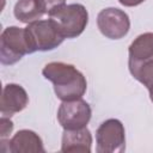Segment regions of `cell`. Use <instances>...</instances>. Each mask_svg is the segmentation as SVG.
<instances>
[{"label":"cell","instance_id":"1","mask_svg":"<svg viewBox=\"0 0 153 153\" xmlns=\"http://www.w3.org/2000/svg\"><path fill=\"white\" fill-rule=\"evenodd\" d=\"M42 74L47 80L53 82L54 92L62 102L82 98L86 92V78L71 63L61 61L49 62L43 67Z\"/></svg>","mask_w":153,"mask_h":153},{"label":"cell","instance_id":"2","mask_svg":"<svg viewBox=\"0 0 153 153\" xmlns=\"http://www.w3.org/2000/svg\"><path fill=\"white\" fill-rule=\"evenodd\" d=\"M48 16L56 23L65 38H75L80 36L88 23V12L81 4H63L56 6Z\"/></svg>","mask_w":153,"mask_h":153},{"label":"cell","instance_id":"3","mask_svg":"<svg viewBox=\"0 0 153 153\" xmlns=\"http://www.w3.org/2000/svg\"><path fill=\"white\" fill-rule=\"evenodd\" d=\"M25 33L31 54L35 51H48L57 48L65 39L59 26L53 19H39L27 24Z\"/></svg>","mask_w":153,"mask_h":153},{"label":"cell","instance_id":"4","mask_svg":"<svg viewBox=\"0 0 153 153\" xmlns=\"http://www.w3.org/2000/svg\"><path fill=\"white\" fill-rule=\"evenodd\" d=\"M26 54H31L27 43L25 27L8 26L0 36V61L11 66L17 63Z\"/></svg>","mask_w":153,"mask_h":153},{"label":"cell","instance_id":"5","mask_svg":"<svg viewBox=\"0 0 153 153\" xmlns=\"http://www.w3.org/2000/svg\"><path fill=\"white\" fill-rule=\"evenodd\" d=\"M97 153H122L126 151V130L117 118H109L96 130Z\"/></svg>","mask_w":153,"mask_h":153},{"label":"cell","instance_id":"6","mask_svg":"<svg viewBox=\"0 0 153 153\" xmlns=\"http://www.w3.org/2000/svg\"><path fill=\"white\" fill-rule=\"evenodd\" d=\"M91 116V106L82 98L65 100L57 110V121L63 129L84 128L90 122Z\"/></svg>","mask_w":153,"mask_h":153},{"label":"cell","instance_id":"7","mask_svg":"<svg viewBox=\"0 0 153 153\" xmlns=\"http://www.w3.org/2000/svg\"><path fill=\"white\" fill-rule=\"evenodd\" d=\"M97 26L106 38L120 39L129 32L130 20L123 10L117 7H106L98 13Z\"/></svg>","mask_w":153,"mask_h":153},{"label":"cell","instance_id":"8","mask_svg":"<svg viewBox=\"0 0 153 153\" xmlns=\"http://www.w3.org/2000/svg\"><path fill=\"white\" fill-rule=\"evenodd\" d=\"M29 104V96L19 84H7L2 88L0 111L2 116L11 117L12 115L23 111Z\"/></svg>","mask_w":153,"mask_h":153},{"label":"cell","instance_id":"9","mask_svg":"<svg viewBox=\"0 0 153 153\" xmlns=\"http://www.w3.org/2000/svg\"><path fill=\"white\" fill-rule=\"evenodd\" d=\"M5 140V139H1ZM6 152L11 153H44L43 141L41 136L30 129L18 130L8 141Z\"/></svg>","mask_w":153,"mask_h":153},{"label":"cell","instance_id":"10","mask_svg":"<svg viewBox=\"0 0 153 153\" xmlns=\"http://www.w3.org/2000/svg\"><path fill=\"white\" fill-rule=\"evenodd\" d=\"M129 71L153 59V32L139 35L128 48Z\"/></svg>","mask_w":153,"mask_h":153},{"label":"cell","instance_id":"11","mask_svg":"<svg viewBox=\"0 0 153 153\" xmlns=\"http://www.w3.org/2000/svg\"><path fill=\"white\" fill-rule=\"evenodd\" d=\"M92 149V134L84 127L80 129H63L61 139V152L90 153Z\"/></svg>","mask_w":153,"mask_h":153},{"label":"cell","instance_id":"12","mask_svg":"<svg viewBox=\"0 0 153 153\" xmlns=\"http://www.w3.org/2000/svg\"><path fill=\"white\" fill-rule=\"evenodd\" d=\"M47 12L43 0H18L13 8L14 17L25 24L39 20Z\"/></svg>","mask_w":153,"mask_h":153},{"label":"cell","instance_id":"13","mask_svg":"<svg viewBox=\"0 0 153 153\" xmlns=\"http://www.w3.org/2000/svg\"><path fill=\"white\" fill-rule=\"evenodd\" d=\"M129 72L134 76V79H136L147 88H149L153 85V59L143 62L142 65L137 66L136 68Z\"/></svg>","mask_w":153,"mask_h":153},{"label":"cell","instance_id":"14","mask_svg":"<svg viewBox=\"0 0 153 153\" xmlns=\"http://www.w3.org/2000/svg\"><path fill=\"white\" fill-rule=\"evenodd\" d=\"M12 130H13V122L8 117L2 116L0 120V137L5 139L12 133Z\"/></svg>","mask_w":153,"mask_h":153},{"label":"cell","instance_id":"15","mask_svg":"<svg viewBox=\"0 0 153 153\" xmlns=\"http://www.w3.org/2000/svg\"><path fill=\"white\" fill-rule=\"evenodd\" d=\"M66 0H43L45 7H47V12L49 13L54 7L56 6H60V5H63Z\"/></svg>","mask_w":153,"mask_h":153},{"label":"cell","instance_id":"16","mask_svg":"<svg viewBox=\"0 0 153 153\" xmlns=\"http://www.w3.org/2000/svg\"><path fill=\"white\" fill-rule=\"evenodd\" d=\"M145 0H118V2L123 6H127V7H134V6H137L140 4H142Z\"/></svg>","mask_w":153,"mask_h":153},{"label":"cell","instance_id":"17","mask_svg":"<svg viewBox=\"0 0 153 153\" xmlns=\"http://www.w3.org/2000/svg\"><path fill=\"white\" fill-rule=\"evenodd\" d=\"M148 92H149V98H151V100H152V103H153V85L148 88Z\"/></svg>","mask_w":153,"mask_h":153},{"label":"cell","instance_id":"18","mask_svg":"<svg viewBox=\"0 0 153 153\" xmlns=\"http://www.w3.org/2000/svg\"><path fill=\"white\" fill-rule=\"evenodd\" d=\"M2 1H4V0H2Z\"/></svg>","mask_w":153,"mask_h":153}]
</instances>
